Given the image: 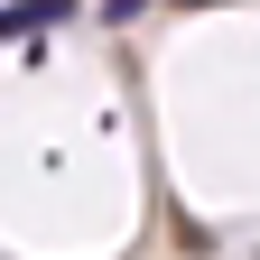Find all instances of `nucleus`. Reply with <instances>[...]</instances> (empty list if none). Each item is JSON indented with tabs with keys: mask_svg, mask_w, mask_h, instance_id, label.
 <instances>
[{
	"mask_svg": "<svg viewBox=\"0 0 260 260\" xmlns=\"http://www.w3.org/2000/svg\"><path fill=\"white\" fill-rule=\"evenodd\" d=\"M65 19V0H19V10H0V38H19V28H47Z\"/></svg>",
	"mask_w": 260,
	"mask_h": 260,
	"instance_id": "obj_1",
	"label": "nucleus"
}]
</instances>
